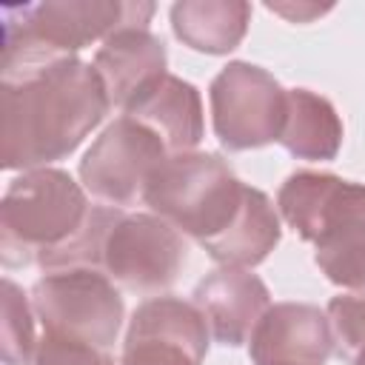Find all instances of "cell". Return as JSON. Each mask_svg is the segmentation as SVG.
Wrapping results in <instances>:
<instances>
[{"mask_svg": "<svg viewBox=\"0 0 365 365\" xmlns=\"http://www.w3.org/2000/svg\"><path fill=\"white\" fill-rule=\"evenodd\" d=\"M31 308L46 334L108 348L123 325V297L97 268L51 271L31 288Z\"/></svg>", "mask_w": 365, "mask_h": 365, "instance_id": "8992f818", "label": "cell"}, {"mask_svg": "<svg viewBox=\"0 0 365 365\" xmlns=\"http://www.w3.org/2000/svg\"><path fill=\"white\" fill-rule=\"evenodd\" d=\"M154 3L60 0L3 6V74L29 71L74 57L83 46L111 37L125 26H145Z\"/></svg>", "mask_w": 365, "mask_h": 365, "instance_id": "3957f363", "label": "cell"}, {"mask_svg": "<svg viewBox=\"0 0 365 365\" xmlns=\"http://www.w3.org/2000/svg\"><path fill=\"white\" fill-rule=\"evenodd\" d=\"M254 365H325L334 354L328 314L308 302L271 305L251 334Z\"/></svg>", "mask_w": 365, "mask_h": 365, "instance_id": "8fae6325", "label": "cell"}, {"mask_svg": "<svg viewBox=\"0 0 365 365\" xmlns=\"http://www.w3.org/2000/svg\"><path fill=\"white\" fill-rule=\"evenodd\" d=\"M163 140L131 117L114 120L86 151L80 163L83 185L111 208L134 205L165 163Z\"/></svg>", "mask_w": 365, "mask_h": 365, "instance_id": "ba28073f", "label": "cell"}, {"mask_svg": "<svg viewBox=\"0 0 365 365\" xmlns=\"http://www.w3.org/2000/svg\"><path fill=\"white\" fill-rule=\"evenodd\" d=\"M91 66L111 106L125 108L148 83L165 74V46L145 26H125L103 40Z\"/></svg>", "mask_w": 365, "mask_h": 365, "instance_id": "5bb4252c", "label": "cell"}, {"mask_svg": "<svg viewBox=\"0 0 365 365\" xmlns=\"http://www.w3.org/2000/svg\"><path fill=\"white\" fill-rule=\"evenodd\" d=\"M123 111L125 117L151 128L168 154L194 151L205 131L200 91L168 71L148 83Z\"/></svg>", "mask_w": 365, "mask_h": 365, "instance_id": "4fadbf2b", "label": "cell"}, {"mask_svg": "<svg viewBox=\"0 0 365 365\" xmlns=\"http://www.w3.org/2000/svg\"><path fill=\"white\" fill-rule=\"evenodd\" d=\"M268 9H271V11L285 14L288 20H299V23H302V20H305V14H308V17H311V14H322V11H328L331 6H297V9H294V6H274V3H271Z\"/></svg>", "mask_w": 365, "mask_h": 365, "instance_id": "44dd1931", "label": "cell"}, {"mask_svg": "<svg viewBox=\"0 0 365 365\" xmlns=\"http://www.w3.org/2000/svg\"><path fill=\"white\" fill-rule=\"evenodd\" d=\"M279 143L299 160H334L342 145V123L336 108L308 88H291L285 94Z\"/></svg>", "mask_w": 365, "mask_h": 365, "instance_id": "e0dca14e", "label": "cell"}, {"mask_svg": "<svg viewBox=\"0 0 365 365\" xmlns=\"http://www.w3.org/2000/svg\"><path fill=\"white\" fill-rule=\"evenodd\" d=\"M208 322L194 302L157 297L143 302L123 342V365H202Z\"/></svg>", "mask_w": 365, "mask_h": 365, "instance_id": "30bf717a", "label": "cell"}, {"mask_svg": "<svg viewBox=\"0 0 365 365\" xmlns=\"http://www.w3.org/2000/svg\"><path fill=\"white\" fill-rule=\"evenodd\" d=\"M279 234L282 228L271 200L259 188L245 185L242 202L234 220L228 222V228L214 240L202 242V248L208 251L211 259L222 262L225 268H251V265H259L274 251V245L279 242Z\"/></svg>", "mask_w": 365, "mask_h": 365, "instance_id": "9a60e30c", "label": "cell"}, {"mask_svg": "<svg viewBox=\"0 0 365 365\" xmlns=\"http://www.w3.org/2000/svg\"><path fill=\"white\" fill-rule=\"evenodd\" d=\"M111 100L91 63L54 60L0 80V165L46 168L68 157L106 117Z\"/></svg>", "mask_w": 365, "mask_h": 365, "instance_id": "6da1fadb", "label": "cell"}, {"mask_svg": "<svg viewBox=\"0 0 365 365\" xmlns=\"http://www.w3.org/2000/svg\"><path fill=\"white\" fill-rule=\"evenodd\" d=\"M194 305L205 317L214 339L237 348L251 339L262 314L271 308V294L257 274L245 268H220L194 288Z\"/></svg>", "mask_w": 365, "mask_h": 365, "instance_id": "7c38bea8", "label": "cell"}, {"mask_svg": "<svg viewBox=\"0 0 365 365\" xmlns=\"http://www.w3.org/2000/svg\"><path fill=\"white\" fill-rule=\"evenodd\" d=\"M328 322L334 334V351L354 362L365 348V291L334 297L328 302Z\"/></svg>", "mask_w": 365, "mask_h": 365, "instance_id": "d6986e66", "label": "cell"}, {"mask_svg": "<svg viewBox=\"0 0 365 365\" xmlns=\"http://www.w3.org/2000/svg\"><path fill=\"white\" fill-rule=\"evenodd\" d=\"M26 365H114L103 348L46 334Z\"/></svg>", "mask_w": 365, "mask_h": 365, "instance_id": "ffe728a7", "label": "cell"}, {"mask_svg": "<svg viewBox=\"0 0 365 365\" xmlns=\"http://www.w3.org/2000/svg\"><path fill=\"white\" fill-rule=\"evenodd\" d=\"M351 365H365V348H362V351H359V354H356V359H354V362H351Z\"/></svg>", "mask_w": 365, "mask_h": 365, "instance_id": "7402d4cb", "label": "cell"}, {"mask_svg": "<svg viewBox=\"0 0 365 365\" xmlns=\"http://www.w3.org/2000/svg\"><path fill=\"white\" fill-rule=\"evenodd\" d=\"M91 205L60 168L23 171L0 202V257L9 268L43 262L86 222Z\"/></svg>", "mask_w": 365, "mask_h": 365, "instance_id": "277c9868", "label": "cell"}, {"mask_svg": "<svg viewBox=\"0 0 365 365\" xmlns=\"http://www.w3.org/2000/svg\"><path fill=\"white\" fill-rule=\"evenodd\" d=\"M277 205L308 242L319 271L342 288H365V185L322 171L291 174Z\"/></svg>", "mask_w": 365, "mask_h": 365, "instance_id": "7a4b0ae2", "label": "cell"}, {"mask_svg": "<svg viewBox=\"0 0 365 365\" xmlns=\"http://www.w3.org/2000/svg\"><path fill=\"white\" fill-rule=\"evenodd\" d=\"M285 94L265 68L242 60L228 63L208 88L217 140L228 151H248L279 140Z\"/></svg>", "mask_w": 365, "mask_h": 365, "instance_id": "52a82bcc", "label": "cell"}, {"mask_svg": "<svg viewBox=\"0 0 365 365\" xmlns=\"http://www.w3.org/2000/svg\"><path fill=\"white\" fill-rule=\"evenodd\" d=\"M188 257L182 234L157 214H120L106 237L100 271L137 294L168 288Z\"/></svg>", "mask_w": 365, "mask_h": 365, "instance_id": "9c48e42d", "label": "cell"}, {"mask_svg": "<svg viewBox=\"0 0 365 365\" xmlns=\"http://www.w3.org/2000/svg\"><path fill=\"white\" fill-rule=\"evenodd\" d=\"M23 291L3 279V305H0V356L3 365H23L31 359L37 342H34V319Z\"/></svg>", "mask_w": 365, "mask_h": 365, "instance_id": "ac0fdd59", "label": "cell"}, {"mask_svg": "<svg viewBox=\"0 0 365 365\" xmlns=\"http://www.w3.org/2000/svg\"><path fill=\"white\" fill-rule=\"evenodd\" d=\"M245 194L231 165L205 151L168 154L145 188L148 208L200 245L228 228Z\"/></svg>", "mask_w": 365, "mask_h": 365, "instance_id": "5b68a950", "label": "cell"}, {"mask_svg": "<svg viewBox=\"0 0 365 365\" xmlns=\"http://www.w3.org/2000/svg\"><path fill=\"white\" fill-rule=\"evenodd\" d=\"M251 23V6L242 0H182L171 6L174 34L194 51L228 54L240 46Z\"/></svg>", "mask_w": 365, "mask_h": 365, "instance_id": "2e32d148", "label": "cell"}]
</instances>
